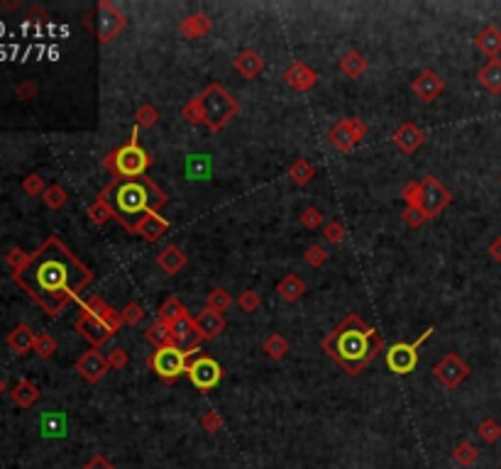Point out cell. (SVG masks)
<instances>
[{
	"mask_svg": "<svg viewBox=\"0 0 501 469\" xmlns=\"http://www.w3.org/2000/svg\"><path fill=\"white\" fill-rule=\"evenodd\" d=\"M13 281L54 318L69 303L79 301L81 291L93 281V272L57 235H52L32 252L25 269L13 274Z\"/></svg>",
	"mask_w": 501,
	"mask_h": 469,
	"instance_id": "obj_1",
	"label": "cell"
},
{
	"mask_svg": "<svg viewBox=\"0 0 501 469\" xmlns=\"http://www.w3.org/2000/svg\"><path fill=\"white\" fill-rule=\"evenodd\" d=\"M323 352L340 364L350 377H357L370 362L384 352V340L360 316L350 313L323 338Z\"/></svg>",
	"mask_w": 501,
	"mask_h": 469,
	"instance_id": "obj_2",
	"label": "cell"
},
{
	"mask_svg": "<svg viewBox=\"0 0 501 469\" xmlns=\"http://www.w3.org/2000/svg\"><path fill=\"white\" fill-rule=\"evenodd\" d=\"M103 201L115 211V220L123 225L125 230H130L132 220L135 223L150 211H159L162 206H167V193L154 184L150 176H137V179H113L106 189L101 191Z\"/></svg>",
	"mask_w": 501,
	"mask_h": 469,
	"instance_id": "obj_3",
	"label": "cell"
},
{
	"mask_svg": "<svg viewBox=\"0 0 501 469\" xmlns=\"http://www.w3.org/2000/svg\"><path fill=\"white\" fill-rule=\"evenodd\" d=\"M238 113H240L238 98L225 91V86L218 84V81L208 84L196 98H191V101L181 108V115H184L186 123L206 125V128L213 132L223 130L230 120L238 118Z\"/></svg>",
	"mask_w": 501,
	"mask_h": 469,
	"instance_id": "obj_4",
	"label": "cell"
},
{
	"mask_svg": "<svg viewBox=\"0 0 501 469\" xmlns=\"http://www.w3.org/2000/svg\"><path fill=\"white\" fill-rule=\"evenodd\" d=\"M103 167L115 179H137V176H145V171L152 167V157L142 150L140 142H128V145L110 152L106 162H103Z\"/></svg>",
	"mask_w": 501,
	"mask_h": 469,
	"instance_id": "obj_5",
	"label": "cell"
},
{
	"mask_svg": "<svg viewBox=\"0 0 501 469\" xmlns=\"http://www.w3.org/2000/svg\"><path fill=\"white\" fill-rule=\"evenodd\" d=\"M147 367H150L164 384H174L176 379L189 369V355H186V350H181V347L176 345L159 347V350H154L150 355Z\"/></svg>",
	"mask_w": 501,
	"mask_h": 469,
	"instance_id": "obj_6",
	"label": "cell"
},
{
	"mask_svg": "<svg viewBox=\"0 0 501 469\" xmlns=\"http://www.w3.org/2000/svg\"><path fill=\"white\" fill-rule=\"evenodd\" d=\"M431 335H433V328H426L418 340H414V342H396V345L389 347V350L384 352V355H387L389 372L399 374V377L414 372L416 364H418V347H421L423 342L431 338Z\"/></svg>",
	"mask_w": 501,
	"mask_h": 469,
	"instance_id": "obj_7",
	"label": "cell"
},
{
	"mask_svg": "<svg viewBox=\"0 0 501 469\" xmlns=\"http://www.w3.org/2000/svg\"><path fill=\"white\" fill-rule=\"evenodd\" d=\"M125 25H128V18L115 3L101 0L96 5V40L101 44L113 42L125 30Z\"/></svg>",
	"mask_w": 501,
	"mask_h": 469,
	"instance_id": "obj_8",
	"label": "cell"
},
{
	"mask_svg": "<svg viewBox=\"0 0 501 469\" xmlns=\"http://www.w3.org/2000/svg\"><path fill=\"white\" fill-rule=\"evenodd\" d=\"M367 137V125L360 118H343L330 128L328 142L338 152H350Z\"/></svg>",
	"mask_w": 501,
	"mask_h": 469,
	"instance_id": "obj_9",
	"label": "cell"
},
{
	"mask_svg": "<svg viewBox=\"0 0 501 469\" xmlns=\"http://www.w3.org/2000/svg\"><path fill=\"white\" fill-rule=\"evenodd\" d=\"M123 316L115 318V320H101V318H88V316H79L74 323L76 333H81V338L86 342H91V347H101L103 342H108L113 338L115 333H118L120 328H123Z\"/></svg>",
	"mask_w": 501,
	"mask_h": 469,
	"instance_id": "obj_10",
	"label": "cell"
},
{
	"mask_svg": "<svg viewBox=\"0 0 501 469\" xmlns=\"http://www.w3.org/2000/svg\"><path fill=\"white\" fill-rule=\"evenodd\" d=\"M450 203H453V193H450L448 186L440 184L436 176H426L421 181V203H418V208L426 213L428 220L438 218Z\"/></svg>",
	"mask_w": 501,
	"mask_h": 469,
	"instance_id": "obj_11",
	"label": "cell"
},
{
	"mask_svg": "<svg viewBox=\"0 0 501 469\" xmlns=\"http://www.w3.org/2000/svg\"><path fill=\"white\" fill-rule=\"evenodd\" d=\"M186 374H189L191 384H194L198 391H211L216 389L220 379H223V367H220L211 355H198L189 362Z\"/></svg>",
	"mask_w": 501,
	"mask_h": 469,
	"instance_id": "obj_12",
	"label": "cell"
},
{
	"mask_svg": "<svg viewBox=\"0 0 501 469\" xmlns=\"http://www.w3.org/2000/svg\"><path fill=\"white\" fill-rule=\"evenodd\" d=\"M433 377L438 379L445 389H458V386L470 377V367L455 352H448V355L440 360L436 367H433Z\"/></svg>",
	"mask_w": 501,
	"mask_h": 469,
	"instance_id": "obj_13",
	"label": "cell"
},
{
	"mask_svg": "<svg viewBox=\"0 0 501 469\" xmlns=\"http://www.w3.org/2000/svg\"><path fill=\"white\" fill-rule=\"evenodd\" d=\"M76 372H79L88 384H98L103 382V377L110 372V367H108L106 355L98 352L96 347H91V350L84 352V355L76 360Z\"/></svg>",
	"mask_w": 501,
	"mask_h": 469,
	"instance_id": "obj_14",
	"label": "cell"
},
{
	"mask_svg": "<svg viewBox=\"0 0 501 469\" xmlns=\"http://www.w3.org/2000/svg\"><path fill=\"white\" fill-rule=\"evenodd\" d=\"M167 230H169V220L162 218L159 211H150V213L142 215L137 223H132V228L128 230V233L140 235L145 242H157L159 237L167 235Z\"/></svg>",
	"mask_w": 501,
	"mask_h": 469,
	"instance_id": "obj_15",
	"label": "cell"
},
{
	"mask_svg": "<svg viewBox=\"0 0 501 469\" xmlns=\"http://www.w3.org/2000/svg\"><path fill=\"white\" fill-rule=\"evenodd\" d=\"M284 81H286V86L294 88V91L306 93L318 84V71L313 69V66H308L306 62H294V64L286 66Z\"/></svg>",
	"mask_w": 501,
	"mask_h": 469,
	"instance_id": "obj_16",
	"label": "cell"
},
{
	"mask_svg": "<svg viewBox=\"0 0 501 469\" xmlns=\"http://www.w3.org/2000/svg\"><path fill=\"white\" fill-rule=\"evenodd\" d=\"M411 88H414V93L418 98H421L423 103H433L436 98L443 93V88H445V81L440 79V74L438 71H433V69H423L421 74L414 79V84H411Z\"/></svg>",
	"mask_w": 501,
	"mask_h": 469,
	"instance_id": "obj_17",
	"label": "cell"
},
{
	"mask_svg": "<svg viewBox=\"0 0 501 469\" xmlns=\"http://www.w3.org/2000/svg\"><path fill=\"white\" fill-rule=\"evenodd\" d=\"M392 140H394V145L399 147L404 154H414L418 152V147L426 142V132H423L421 128H418L416 123H404V125H399V128L394 130V135H392Z\"/></svg>",
	"mask_w": 501,
	"mask_h": 469,
	"instance_id": "obj_18",
	"label": "cell"
},
{
	"mask_svg": "<svg viewBox=\"0 0 501 469\" xmlns=\"http://www.w3.org/2000/svg\"><path fill=\"white\" fill-rule=\"evenodd\" d=\"M194 328H196L198 340H216L225 330V318H223V313L203 308V311L194 318Z\"/></svg>",
	"mask_w": 501,
	"mask_h": 469,
	"instance_id": "obj_19",
	"label": "cell"
},
{
	"mask_svg": "<svg viewBox=\"0 0 501 469\" xmlns=\"http://www.w3.org/2000/svg\"><path fill=\"white\" fill-rule=\"evenodd\" d=\"M235 71L242 76V79L252 81L264 71V59L257 49H242V52L235 57Z\"/></svg>",
	"mask_w": 501,
	"mask_h": 469,
	"instance_id": "obj_20",
	"label": "cell"
},
{
	"mask_svg": "<svg viewBox=\"0 0 501 469\" xmlns=\"http://www.w3.org/2000/svg\"><path fill=\"white\" fill-rule=\"evenodd\" d=\"M186 262H189L186 252L181 250V247H176V245H167L157 255V267L162 269L164 274H169V277H176V274L186 267Z\"/></svg>",
	"mask_w": 501,
	"mask_h": 469,
	"instance_id": "obj_21",
	"label": "cell"
},
{
	"mask_svg": "<svg viewBox=\"0 0 501 469\" xmlns=\"http://www.w3.org/2000/svg\"><path fill=\"white\" fill-rule=\"evenodd\" d=\"M35 342H37V335L35 330L30 328L27 323H20L10 330L8 335V347L15 352V355H27V352H35Z\"/></svg>",
	"mask_w": 501,
	"mask_h": 469,
	"instance_id": "obj_22",
	"label": "cell"
},
{
	"mask_svg": "<svg viewBox=\"0 0 501 469\" xmlns=\"http://www.w3.org/2000/svg\"><path fill=\"white\" fill-rule=\"evenodd\" d=\"M211 30H213V20L208 18L206 13L189 15V18L181 20V25H179L181 37H186V40H198V37H206Z\"/></svg>",
	"mask_w": 501,
	"mask_h": 469,
	"instance_id": "obj_23",
	"label": "cell"
},
{
	"mask_svg": "<svg viewBox=\"0 0 501 469\" xmlns=\"http://www.w3.org/2000/svg\"><path fill=\"white\" fill-rule=\"evenodd\" d=\"M172 333H174V345L181 347V350H189V347H196L198 340L196 338V328H194V318L186 313L181 316L176 323H172Z\"/></svg>",
	"mask_w": 501,
	"mask_h": 469,
	"instance_id": "obj_24",
	"label": "cell"
},
{
	"mask_svg": "<svg viewBox=\"0 0 501 469\" xmlns=\"http://www.w3.org/2000/svg\"><path fill=\"white\" fill-rule=\"evenodd\" d=\"M10 396H13L15 406L32 408V406L37 404V401H40V386H37L35 382H30V379H20V382L13 386Z\"/></svg>",
	"mask_w": 501,
	"mask_h": 469,
	"instance_id": "obj_25",
	"label": "cell"
},
{
	"mask_svg": "<svg viewBox=\"0 0 501 469\" xmlns=\"http://www.w3.org/2000/svg\"><path fill=\"white\" fill-rule=\"evenodd\" d=\"M475 44H477V49H480L484 57L497 59V54L501 52V30L499 27H494V25L484 27L480 35H477Z\"/></svg>",
	"mask_w": 501,
	"mask_h": 469,
	"instance_id": "obj_26",
	"label": "cell"
},
{
	"mask_svg": "<svg viewBox=\"0 0 501 469\" xmlns=\"http://www.w3.org/2000/svg\"><path fill=\"white\" fill-rule=\"evenodd\" d=\"M277 294L282 296V301H286V303H296L306 294L304 279H301L299 274H286V277L277 284Z\"/></svg>",
	"mask_w": 501,
	"mask_h": 469,
	"instance_id": "obj_27",
	"label": "cell"
},
{
	"mask_svg": "<svg viewBox=\"0 0 501 469\" xmlns=\"http://www.w3.org/2000/svg\"><path fill=\"white\" fill-rule=\"evenodd\" d=\"M145 338L150 345H154V350L159 347H167V345H174V333H172V325L164 323V320H154V323L147 325V333Z\"/></svg>",
	"mask_w": 501,
	"mask_h": 469,
	"instance_id": "obj_28",
	"label": "cell"
},
{
	"mask_svg": "<svg viewBox=\"0 0 501 469\" xmlns=\"http://www.w3.org/2000/svg\"><path fill=\"white\" fill-rule=\"evenodd\" d=\"M477 79L489 93H501V59H489L480 69Z\"/></svg>",
	"mask_w": 501,
	"mask_h": 469,
	"instance_id": "obj_29",
	"label": "cell"
},
{
	"mask_svg": "<svg viewBox=\"0 0 501 469\" xmlns=\"http://www.w3.org/2000/svg\"><path fill=\"white\" fill-rule=\"evenodd\" d=\"M340 71H343V76H348V79H360L367 71V59L362 57L357 49H350V52H345L343 59H340Z\"/></svg>",
	"mask_w": 501,
	"mask_h": 469,
	"instance_id": "obj_30",
	"label": "cell"
},
{
	"mask_svg": "<svg viewBox=\"0 0 501 469\" xmlns=\"http://www.w3.org/2000/svg\"><path fill=\"white\" fill-rule=\"evenodd\" d=\"M313 176H316V167H313L308 159H296L294 164L289 167V179L294 181L296 186H306V184H311L313 181Z\"/></svg>",
	"mask_w": 501,
	"mask_h": 469,
	"instance_id": "obj_31",
	"label": "cell"
},
{
	"mask_svg": "<svg viewBox=\"0 0 501 469\" xmlns=\"http://www.w3.org/2000/svg\"><path fill=\"white\" fill-rule=\"evenodd\" d=\"M289 340L284 338L282 333H272L267 340H264V352H267L269 360H284L289 355Z\"/></svg>",
	"mask_w": 501,
	"mask_h": 469,
	"instance_id": "obj_32",
	"label": "cell"
},
{
	"mask_svg": "<svg viewBox=\"0 0 501 469\" xmlns=\"http://www.w3.org/2000/svg\"><path fill=\"white\" fill-rule=\"evenodd\" d=\"M453 460L458 462L460 467H472L477 460H480V450L475 448V445L470 443V440H462V443L455 445V450H453Z\"/></svg>",
	"mask_w": 501,
	"mask_h": 469,
	"instance_id": "obj_33",
	"label": "cell"
},
{
	"mask_svg": "<svg viewBox=\"0 0 501 469\" xmlns=\"http://www.w3.org/2000/svg\"><path fill=\"white\" fill-rule=\"evenodd\" d=\"M186 306L184 303H181L179 299H176V296H169L167 301L162 303V308H159V320H164V323H176V320H179L181 316H186Z\"/></svg>",
	"mask_w": 501,
	"mask_h": 469,
	"instance_id": "obj_34",
	"label": "cell"
},
{
	"mask_svg": "<svg viewBox=\"0 0 501 469\" xmlns=\"http://www.w3.org/2000/svg\"><path fill=\"white\" fill-rule=\"evenodd\" d=\"M230 306H233V294H228V291L220 289V286H216V289H213L211 294L206 296V308H208V311L223 313V311H228Z\"/></svg>",
	"mask_w": 501,
	"mask_h": 469,
	"instance_id": "obj_35",
	"label": "cell"
},
{
	"mask_svg": "<svg viewBox=\"0 0 501 469\" xmlns=\"http://www.w3.org/2000/svg\"><path fill=\"white\" fill-rule=\"evenodd\" d=\"M88 218H91L96 225H106L115 218V211L103 201V198H96V201L91 203V208H88Z\"/></svg>",
	"mask_w": 501,
	"mask_h": 469,
	"instance_id": "obj_36",
	"label": "cell"
},
{
	"mask_svg": "<svg viewBox=\"0 0 501 469\" xmlns=\"http://www.w3.org/2000/svg\"><path fill=\"white\" fill-rule=\"evenodd\" d=\"M42 198H44V203H47V208H52V211H59V208H64L66 201H69V193H66L64 186L49 184Z\"/></svg>",
	"mask_w": 501,
	"mask_h": 469,
	"instance_id": "obj_37",
	"label": "cell"
},
{
	"mask_svg": "<svg viewBox=\"0 0 501 469\" xmlns=\"http://www.w3.org/2000/svg\"><path fill=\"white\" fill-rule=\"evenodd\" d=\"M157 123H159V110L154 108L152 103H142V106L135 110L137 128H154Z\"/></svg>",
	"mask_w": 501,
	"mask_h": 469,
	"instance_id": "obj_38",
	"label": "cell"
},
{
	"mask_svg": "<svg viewBox=\"0 0 501 469\" xmlns=\"http://www.w3.org/2000/svg\"><path fill=\"white\" fill-rule=\"evenodd\" d=\"M57 350H59V345H57V340H54L52 335H49V333L37 335V342H35L37 357H42V360H49V357L57 355Z\"/></svg>",
	"mask_w": 501,
	"mask_h": 469,
	"instance_id": "obj_39",
	"label": "cell"
},
{
	"mask_svg": "<svg viewBox=\"0 0 501 469\" xmlns=\"http://www.w3.org/2000/svg\"><path fill=\"white\" fill-rule=\"evenodd\" d=\"M20 189L25 196H44V191H47V184H44V179L40 174H27L25 179H22Z\"/></svg>",
	"mask_w": 501,
	"mask_h": 469,
	"instance_id": "obj_40",
	"label": "cell"
},
{
	"mask_svg": "<svg viewBox=\"0 0 501 469\" xmlns=\"http://www.w3.org/2000/svg\"><path fill=\"white\" fill-rule=\"evenodd\" d=\"M323 240L328 242V245H340V242L345 240V225L343 223H338V220H330V223L323 225Z\"/></svg>",
	"mask_w": 501,
	"mask_h": 469,
	"instance_id": "obj_41",
	"label": "cell"
},
{
	"mask_svg": "<svg viewBox=\"0 0 501 469\" xmlns=\"http://www.w3.org/2000/svg\"><path fill=\"white\" fill-rule=\"evenodd\" d=\"M477 433H480L484 443H497L501 438V423L494 421V418H487V421H482L480 426H477Z\"/></svg>",
	"mask_w": 501,
	"mask_h": 469,
	"instance_id": "obj_42",
	"label": "cell"
},
{
	"mask_svg": "<svg viewBox=\"0 0 501 469\" xmlns=\"http://www.w3.org/2000/svg\"><path fill=\"white\" fill-rule=\"evenodd\" d=\"M328 250L323 245H311L306 250V255H304V262L308 264V267H313V269H318V267H323V264L328 262Z\"/></svg>",
	"mask_w": 501,
	"mask_h": 469,
	"instance_id": "obj_43",
	"label": "cell"
},
{
	"mask_svg": "<svg viewBox=\"0 0 501 469\" xmlns=\"http://www.w3.org/2000/svg\"><path fill=\"white\" fill-rule=\"evenodd\" d=\"M301 225H304L306 230H323V225H326V215H323L318 208H306L304 213H301Z\"/></svg>",
	"mask_w": 501,
	"mask_h": 469,
	"instance_id": "obj_44",
	"label": "cell"
},
{
	"mask_svg": "<svg viewBox=\"0 0 501 469\" xmlns=\"http://www.w3.org/2000/svg\"><path fill=\"white\" fill-rule=\"evenodd\" d=\"M120 316H123L125 325H132V328H135V325H140L142 320H145L147 313H145V308H142L140 303H128V306L120 311Z\"/></svg>",
	"mask_w": 501,
	"mask_h": 469,
	"instance_id": "obj_45",
	"label": "cell"
},
{
	"mask_svg": "<svg viewBox=\"0 0 501 469\" xmlns=\"http://www.w3.org/2000/svg\"><path fill=\"white\" fill-rule=\"evenodd\" d=\"M5 262H8V267L13 269V274H18L20 269H25V264L30 262V255H27L22 247H13V250L5 255Z\"/></svg>",
	"mask_w": 501,
	"mask_h": 469,
	"instance_id": "obj_46",
	"label": "cell"
},
{
	"mask_svg": "<svg viewBox=\"0 0 501 469\" xmlns=\"http://www.w3.org/2000/svg\"><path fill=\"white\" fill-rule=\"evenodd\" d=\"M223 426H225V421H223V416H220L218 411H206L201 416V428L206 430V433H220V430H223Z\"/></svg>",
	"mask_w": 501,
	"mask_h": 469,
	"instance_id": "obj_47",
	"label": "cell"
},
{
	"mask_svg": "<svg viewBox=\"0 0 501 469\" xmlns=\"http://www.w3.org/2000/svg\"><path fill=\"white\" fill-rule=\"evenodd\" d=\"M260 303H262V299H260V294H257L255 289H245L240 294V299H238V306L245 313H255L257 308H260Z\"/></svg>",
	"mask_w": 501,
	"mask_h": 469,
	"instance_id": "obj_48",
	"label": "cell"
},
{
	"mask_svg": "<svg viewBox=\"0 0 501 469\" xmlns=\"http://www.w3.org/2000/svg\"><path fill=\"white\" fill-rule=\"evenodd\" d=\"M106 360H108V367L110 369H115V372H120V369H125L130 364V355L123 350V347H113V350L106 355Z\"/></svg>",
	"mask_w": 501,
	"mask_h": 469,
	"instance_id": "obj_49",
	"label": "cell"
},
{
	"mask_svg": "<svg viewBox=\"0 0 501 469\" xmlns=\"http://www.w3.org/2000/svg\"><path fill=\"white\" fill-rule=\"evenodd\" d=\"M426 220H428L426 213H423L418 206H406L404 208V223L409 225V228H421Z\"/></svg>",
	"mask_w": 501,
	"mask_h": 469,
	"instance_id": "obj_50",
	"label": "cell"
},
{
	"mask_svg": "<svg viewBox=\"0 0 501 469\" xmlns=\"http://www.w3.org/2000/svg\"><path fill=\"white\" fill-rule=\"evenodd\" d=\"M401 196H404L406 206H418L421 203V181H409L401 189Z\"/></svg>",
	"mask_w": 501,
	"mask_h": 469,
	"instance_id": "obj_51",
	"label": "cell"
},
{
	"mask_svg": "<svg viewBox=\"0 0 501 469\" xmlns=\"http://www.w3.org/2000/svg\"><path fill=\"white\" fill-rule=\"evenodd\" d=\"M37 93H40V88H37L35 81H30V79L15 86V96H18L20 101H32V98H37Z\"/></svg>",
	"mask_w": 501,
	"mask_h": 469,
	"instance_id": "obj_52",
	"label": "cell"
},
{
	"mask_svg": "<svg viewBox=\"0 0 501 469\" xmlns=\"http://www.w3.org/2000/svg\"><path fill=\"white\" fill-rule=\"evenodd\" d=\"M81 469H115V465L108 460V457H103V455H93L91 460H88Z\"/></svg>",
	"mask_w": 501,
	"mask_h": 469,
	"instance_id": "obj_53",
	"label": "cell"
},
{
	"mask_svg": "<svg viewBox=\"0 0 501 469\" xmlns=\"http://www.w3.org/2000/svg\"><path fill=\"white\" fill-rule=\"evenodd\" d=\"M489 255H492V259L501 262V237H494V240L489 242Z\"/></svg>",
	"mask_w": 501,
	"mask_h": 469,
	"instance_id": "obj_54",
	"label": "cell"
},
{
	"mask_svg": "<svg viewBox=\"0 0 501 469\" xmlns=\"http://www.w3.org/2000/svg\"><path fill=\"white\" fill-rule=\"evenodd\" d=\"M3 8L5 10H15V8H20V3H3Z\"/></svg>",
	"mask_w": 501,
	"mask_h": 469,
	"instance_id": "obj_55",
	"label": "cell"
},
{
	"mask_svg": "<svg viewBox=\"0 0 501 469\" xmlns=\"http://www.w3.org/2000/svg\"><path fill=\"white\" fill-rule=\"evenodd\" d=\"M3 391H5V382H3V377H0V396H3Z\"/></svg>",
	"mask_w": 501,
	"mask_h": 469,
	"instance_id": "obj_56",
	"label": "cell"
}]
</instances>
